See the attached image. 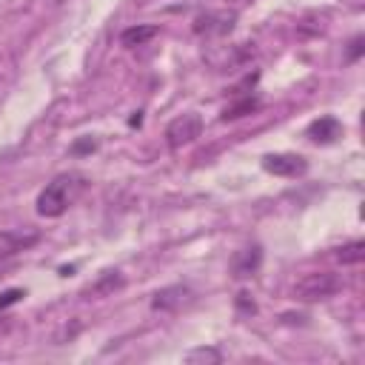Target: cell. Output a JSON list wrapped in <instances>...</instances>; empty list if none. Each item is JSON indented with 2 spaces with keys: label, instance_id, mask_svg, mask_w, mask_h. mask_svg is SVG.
Instances as JSON below:
<instances>
[{
  "label": "cell",
  "instance_id": "obj_1",
  "mask_svg": "<svg viewBox=\"0 0 365 365\" xmlns=\"http://www.w3.org/2000/svg\"><path fill=\"white\" fill-rule=\"evenodd\" d=\"M86 191V177L83 174H57L40 194H37V214L40 217H60L68 211V205Z\"/></svg>",
  "mask_w": 365,
  "mask_h": 365
},
{
  "label": "cell",
  "instance_id": "obj_2",
  "mask_svg": "<svg viewBox=\"0 0 365 365\" xmlns=\"http://www.w3.org/2000/svg\"><path fill=\"white\" fill-rule=\"evenodd\" d=\"M339 291V277L331 274V271H314V274H305L302 279H297L294 285V297L299 302H317V299H325L331 294Z\"/></svg>",
  "mask_w": 365,
  "mask_h": 365
},
{
  "label": "cell",
  "instance_id": "obj_3",
  "mask_svg": "<svg viewBox=\"0 0 365 365\" xmlns=\"http://www.w3.org/2000/svg\"><path fill=\"white\" fill-rule=\"evenodd\" d=\"M202 134V117L188 111V114H180L174 117L168 125H165V143L171 151L182 148V145H191L197 137Z\"/></svg>",
  "mask_w": 365,
  "mask_h": 365
},
{
  "label": "cell",
  "instance_id": "obj_4",
  "mask_svg": "<svg viewBox=\"0 0 365 365\" xmlns=\"http://www.w3.org/2000/svg\"><path fill=\"white\" fill-rule=\"evenodd\" d=\"M262 168L274 177H302L308 171V160L299 154H265Z\"/></svg>",
  "mask_w": 365,
  "mask_h": 365
},
{
  "label": "cell",
  "instance_id": "obj_5",
  "mask_svg": "<svg viewBox=\"0 0 365 365\" xmlns=\"http://www.w3.org/2000/svg\"><path fill=\"white\" fill-rule=\"evenodd\" d=\"M234 11H205L194 17V34H228L234 29Z\"/></svg>",
  "mask_w": 365,
  "mask_h": 365
},
{
  "label": "cell",
  "instance_id": "obj_6",
  "mask_svg": "<svg viewBox=\"0 0 365 365\" xmlns=\"http://www.w3.org/2000/svg\"><path fill=\"white\" fill-rule=\"evenodd\" d=\"M262 265V248L259 245H248V248H240L234 257H231V277L234 279H248L259 271Z\"/></svg>",
  "mask_w": 365,
  "mask_h": 365
},
{
  "label": "cell",
  "instance_id": "obj_7",
  "mask_svg": "<svg viewBox=\"0 0 365 365\" xmlns=\"http://www.w3.org/2000/svg\"><path fill=\"white\" fill-rule=\"evenodd\" d=\"M191 299H194V294H191L188 285H168V288H160L151 297V308L154 311H180Z\"/></svg>",
  "mask_w": 365,
  "mask_h": 365
},
{
  "label": "cell",
  "instance_id": "obj_8",
  "mask_svg": "<svg viewBox=\"0 0 365 365\" xmlns=\"http://www.w3.org/2000/svg\"><path fill=\"white\" fill-rule=\"evenodd\" d=\"M40 242L37 231H0V259H9Z\"/></svg>",
  "mask_w": 365,
  "mask_h": 365
},
{
  "label": "cell",
  "instance_id": "obj_9",
  "mask_svg": "<svg viewBox=\"0 0 365 365\" xmlns=\"http://www.w3.org/2000/svg\"><path fill=\"white\" fill-rule=\"evenodd\" d=\"M125 285V277L120 271H103L91 285L83 288V297L86 299H103V297H111L114 291H120Z\"/></svg>",
  "mask_w": 365,
  "mask_h": 365
},
{
  "label": "cell",
  "instance_id": "obj_10",
  "mask_svg": "<svg viewBox=\"0 0 365 365\" xmlns=\"http://www.w3.org/2000/svg\"><path fill=\"white\" fill-rule=\"evenodd\" d=\"M305 134H308L314 143L328 145V143H334V140L342 134V123H339L336 117H331V114H322V117H317V120L308 125Z\"/></svg>",
  "mask_w": 365,
  "mask_h": 365
},
{
  "label": "cell",
  "instance_id": "obj_11",
  "mask_svg": "<svg viewBox=\"0 0 365 365\" xmlns=\"http://www.w3.org/2000/svg\"><path fill=\"white\" fill-rule=\"evenodd\" d=\"M157 34H160V26H151V23L128 26V29H123V34H120V46H125V48H137V46H145L148 40H154Z\"/></svg>",
  "mask_w": 365,
  "mask_h": 365
},
{
  "label": "cell",
  "instance_id": "obj_12",
  "mask_svg": "<svg viewBox=\"0 0 365 365\" xmlns=\"http://www.w3.org/2000/svg\"><path fill=\"white\" fill-rule=\"evenodd\" d=\"M262 103H259V97H240V100H234L231 106H225L222 108V114H220V120L222 123H231V120H240V117H248V114H254L257 108H259Z\"/></svg>",
  "mask_w": 365,
  "mask_h": 365
},
{
  "label": "cell",
  "instance_id": "obj_13",
  "mask_svg": "<svg viewBox=\"0 0 365 365\" xmlns=\"http://www.w3.org/2000/svg\"><path fill=\"white\" fill-rule=\"evenodd\" d=\"M336 259H339L342 265H359V262L365 259V242H362V240L345 242L342 248H336Z\"/></svg>",
  "mask_w": 365,
  "mask_h": 365
},
{
  "label": "cell",
  "instance_id": "obj_14",
  "mask_svg": "<svg viewBox=\"0 0 365 365\" xmlns=\"http://www.w3.org/2000/svg\"><path fill=\"white\" fill-rule=\"evenodd\" d=\"M185 362H220V351H214V348H194L185 356Z\"/></svg>",
  "mask_w": 365,
  "mask_h": 365
},
{
  "label": "cell",
  "instance_id": "obj_15",
  "mask_svg": "<svg viewBox=\"0 0 365 365\" xmlns=\"http://www.w3.org/2000/svg\"><path fill=\"white\" fill-rule=\"evenodd\" d=\"M23 297H26V291H23V288H6V291L0 294V311H6V308H11V305H17Z\"/></svg>",
  "mask_w": 365,
  "mask_h": 365
},
{
  "label": "cell",
  "instance_id": "obj_16",
  "mask_svg": "<svg viewBox=\"0 0 365 365\" xmlns=\"http://www.w3.org/2000/svg\"><path fill=\"white\" fill-rule=\"evenodd\" d=\"M362 51H365V37L362 34L351 37V43H348V63H356L362 57Z\"/></svg>",
  "mask_w": 365,
  "mask_h": 365
},
{
  "label": "cell",
  "instance_id": "obj_17",
  "mask_svg": "<svg viewBox=\"0 0 365 365\" xmlns=\"http://www.w3.org/2000/svg\"><path fill=\"white\" fill-rule=\"evenodd\" d=\"M91 151H97V140L94 137H83V140H77L74 145H71V154H91Z\"/></svg>",
  "mask_w": 365,
  "mask_h": 365
},
{
  "label": "cell",
  "instance_id": "obj_18",
  "mask_svg": "<svg viewBox=\"0 0 365 365\" xmlns=\"http://www.w3.org/2000/svg\"><path fill=\"white\" fill-rule=\"evenodd\" d=\"M237 308L242 314H254L257 311V305H254V299H248V294H237Z\"/></svg>",
  "mask_w": 365,
  "mask_h": 365
},
{
  "label": "cell",
  "instance_id": "obj_19",
  "mask_svg": "<svg viewBox=\"0 0 365 365\" xmlns=\"http://www.w3.org/2000/svg\"><path fill=\"white\" fill-rule=\"evenodd\" d=\"M9 331H11V317H6V314L0 311V339H3Z\"/></svg>",
  "mask_w": 365,
  "mask_h": 365
}]
</instances>
